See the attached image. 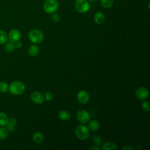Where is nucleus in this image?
I'll return each instance as SVG.
<instances>
[{
	"label": "nucleus",
	"mask_w": 150,
	"mask_h": 150,
	"mask_svg": "<svg viewBox=\"0 0 150 150\" xmlns=\"http://www.w3.org/2000/svg\"><path fill=\"white\" fill-rule=\"evenodd\" d=\"M22 45H23V44H22V42H21V41H19V40L15 43V47H16V48H18V49L21 48V47H22Z\"/></svg>",
	"instance_id": "obj_28"
},
{
	"label": "nucleus",
	"mask_w": 150,
	"mask_h": 150,
	"mask_svg": "<svg viewBox=\"0 0 150 150\" xmlns=\"http://www.w3.org/2000/svg\"><path fill=\"white\" fill-rule=\"evenodd\" d=\"M32 139L36 144H41L44 141V135L40 132H35L32 135Z\"/></svg>",
	"instance_id": "obj_12"
},
{
	"label": "nucleus",
	"mask_w": 150,
	"mask_h": 150,
	"mask_svg": "<svg viewBox=\"0 0 150 150\" xmlns=\"http://www.w3.org/2000/svg\"><path fill=\"white\" fill-rule=\"evenodd\" d=\"M50 18H51V20H52L53 22H54V23H57V22H59V21H60V15H59L58 13H54V12L52 14Z\"/></svg>",
	"instance_id": "obj_25"
},
{
	"label": "nucleus",
	"mask_w": 150,
	"mask_h": 150,
	"mask_svg": "<svg viewBox=\"0 0 150 150\" xmlns=\"http://www.w3.org/2000/svg\"><path fill=\"white\" fill-rule=\"evenodd\" d=\"M59 8V2L57 0H46L43 4L44 11L47 13L55 12Z\"/></svg>",
	"instance_id": "obj_4"
},
{
	"label": "nucleus",
	"mask_w": 150,
	"mask_h": 150,
	"mask_svg": "<svg viewBox=\"0 0 150 150\" xmlns=\"http://www.w3.org/2000/svg\"><path fill=\"white\" fill-rule=\"evenodd\" d=\"M117 148V145L112 142H107L102 146L103 150H116Z\"/></svg>",
	"instance_id": "obj_17"
},
{
	"label": "nucleus",
	"mask_w": 150,
	"mask_h": 150,
	"mask_svg": "<svg viewBox=\"0 0 150 150\" xmlns=\"http://www.w3.org/2000/svg\"><path fill=\"white\" fill-rule=\"evenodd\" d=\"M30 99L32 102L36 104H41L43 103L44 96L39 91H34L30 95Z\"/></svg>",
	"instance_id": "obj_10"
},
{
	"label": "nucleus",
	"mask_w": 150,
	"mask_h": 150,
	"mask_svg": "<svg viewBox=\"0 0 150 150\" xmlns=\"http://www.w3.org/2000/svg\"><path fill=\"white\" fill-rule=\"evenodd\" d=\"M74 133L77 138L80 140H86L90 135L88 128L84 125H77L74 129Z\"/></svg>",
	"instance_id": "obj_3"
},
{
	"label": "nucleus",
	"mask_w": 150,
	"mask_h": 150,
	"mask_svg": "<svg viewBox=\"0 0 150 150\" xmlns=\"http://www.w3.org/2000/svg\"><path fill=\"white\" fill-rule=\"evenodd\" d=\"M15 43L13 42H8L5 43V45L4 46V50L7 53H12L15 49Z\"/></svg>",
	"instance_id": "obj_18"
},
{
	"label": "nucleus",
	"mask_w": 150,
	"mask_h": 150,
	"mask_svg": "<svg viewBox=\"0 0 150 150\" xmlns=\"http://www.w3.org/2000/svg\"><path fill=\"white\" fill-rule=\"evenodd\" d=\"M28 38L32 43L38 44L41 43L44 39L43 33L39 29H34L29 31L28 33Z\"/></svg>",
	"instance_id": "obj_2"
},
{
	"label": "nucleus",
	"mask_w": 150,
	"mask_h": 150,
	"mask_svg": "<svg viewBox=\"0 0 150 150\" xmlns=\"http://www.w3.org/2000/svg\"><path fill=\"white\" fill-rule=\"evenodd\" d=\"M17 123V120L14 117H12L8 120V121L5 126H6V128L8 129L9 132H12L15 130Z\"/></svg>",
	"instance_id": "obj_11"
},
{
	"label": "nucleus",
	"mask_w": 150,
	"mask_h": 150,
	"mask_svg": "<svg viewBox=\"0 0 150 150\" xmlns=\"http://www.w3.org/2000/svg\"><path fill=\"white\" fill-rule=\"evenodd\" d=\"M135 94L138 100L144 101L148 98L149 96V90L146 87L142 86L137 88L135 92Z\"/></svg>",
	"instance_id": "obj_6"
},
{
	"label": "nucleus",
	"mask_w": 150,
	"mask_h": 150,
	"mask_svg": "<svg viewBox=\"0 0 150 150\" xmlns=\"http://www.w3.org/2000/svg\"><path fill=\"white\" fill-rule=\"evenodd\" d=\"M89 149H91V150H100V148H99L98 146H97V145H94V146H93L92 147L90 148Z\"/></svg>",
	"instance_id": "obj_30"
},
{
	"label": "nucleus",
	"mask_w": 150,
	"mask_h": 150,
	"mask_svg": "<svg viewBox=\"0 0 150 150\" xmlns=\"http://www.w3.org/2000/svg\"><path fill=\"white\" fill-rule=\"evenodd\" d=\"M142 108L146 112H148L150 110V105L149 102L148 101L144 100V101L142 103Z\"/></svg>",
	"instance_id": "obj_26"
},
{
	"label": "nucleus",
	"mask_w": 150,
	"mask_h": 150,
	"mask_svg": "<svg viewBox=\"0 0 150 150\" xmlns=\"http://www.w3.org/2000/svg\"><path fill=\"white\" fill-rule=\"evenodd\" d=\"M74 7L78 12L83 13L89 10L90 4L87 0H76Z\"/></svg>",
	"instance_id": "obj_5"
},
{
	"label": "nucleus",
	"mask_w": 150,
	"mask_h": 150,
	"mask_svg": "<svg viewBox=\"0 0 150 150\" xmlns=\"http://www.w3.org/2000/svg\"><path fill=\"white\" fill-rule=\"evenodd\" d=\"M28 52L30 56L35 57L39 54V49L36 45H32L29 47Z\"/></svg>",
	"instance_id": "obj_15"
},
{
	"label": "nucleus",
	"mask_w": 150,
	"mask_h": 150,
	"mask_svg": "<svg viewBox=\"0 0 150 150\" xmlns=\"http://www.w3.org/2000/svg\"><path fill=\"white\" fill-rule=\"evenodd\" d=\"M44 98L47 101H50L53 98V94L50 91H46L44 95Z\"/></svg>",
	"instance_id": "obj_27"
},
{
	"label": "nucleus",
	"mask_w": 150,
	"mask_h": 150,
	"mask_svg": "<svg viewBox=\"0 0 150 150\" xmlns=\"http://www.w3.org/2000/svg\"><path fill=\"white\" fill-rule=\"evenodd\" d=\"M94 20L97 24H101L105 21V15L101 12H97L94 16Z\"/></svg>",
	"instance_id": "obj_14"
},
{
	"label": "nucleus",
	"mask_w": 150,
	"mask_h": 150,
	"mask_svg": "<svg viewBox=\"0 0 150 150\" xmlns=\"http://www.w3.org/2000/svg\"><path fill=\"white\" fill-rule=\"evenodd\" d=\"M123 150H134V148L132 146H131L129 145H125L123 148H122Z\"/></svg>",
	"instance_id": "obj_29"
},
{
	"label": "nucleus",
	"mask_w": 150,
	"mask_h": 150,
	"mask_svg": "<svg viewBox=\"0 0 150 150\" xmlns=\"http://www.w3.org/2000/svg\"><path fill=\"white\" fill-rule=\"evenodd\" d=\"M76 118L80 123L84 124L88 122L90 120V115L87 111L85 110H80L77 112Z\"/></svg>",
	"instance_id": "obj_7"
},
{
	"label": "nucleus",
	"mask_w": 150,
	"mask_h": 150,
	"mask_svg": "<svg viewBox=\"0 0 150 150\" xmlns=\"http://www.w3.org/2000/svg\"><path fill=\"white\" fill-rule=\"evenodd\" d=\"M58 117L62 121H68L71 118V114L69 111L63 110L59 112Z\"/></svg>",
	"instance_id": "obj_13"
},
{
	"label": "nucleus",
	"mask_w": 150,
	"mask_h": 150,
	"mask_svg": "<svg viewBox=\"0 0 150 150\" xmlns=\"http://www.w3.org/2000/svg\"><path fill=\"white\" fill-rule=\"evenodd\" d=\"M92 139H93V141L95 144L96 145L99 146L102 143V139H101V137L99 135H94V137H93Z\"/></svg>",
	"instance_id": "obj_24"
},
{
	"label": "nucleus",
	"mask_w": 150,
	"mask_h": 150,
	"mask_svg": "<svg viewBox=\"0 0 150 150\" xmlns=\"http://www.w3.org/2000/svg\"><path fill=\"white\" fill-rule=\"evenodd\" d=\"M9 118L7 114L4 112H0V126H5Z\"/></svg>",
	"instance_id": "obj_19"
},
{
	"label": "nucleus",
	"mask_w": 150,
	"mask_h": 150,
	"mask_svg": "<svg viewBox=\"0 0 150 150\" xmlns=\"http://www.w3.org/2000/svg\"><path fill=\"white\" fill-rule=\"evenodd\" d=\"M8 37L10 42L15 43L20 40L21 38V33L18 29H13L9 32Z\"/></svg>",
	"instance_id": "obj_9"
},
{
	"label": "nucleus",
	"mask_w": 150,
	"mask_h": 150,
	"mask_svg": "<svg viewBox=\"0 0 150 150\" xmlns=\"http://www.w3.org/2000/svg\"><path fill=\"white\" fill-rule=\"evenodd\" d=\"M9 131L6 127L4 126L0 127V140L5 139L8 135Z\"/></svg>",
	"instance_id": "obj_20"
},
{
	"label": "nucleus",
	"mask_w": 150,
	"mask_h": 150,
	"mask_svg": "<svg viewBox=\"0 0 150 150\" xmlns=\"http://www.w3.org/2000/svg\"><path fill=\"white\" fill-rule=\"evenodd\" d=\"M114 0H100L101 5L106 9L110 8L113 4Z\"/></svg>",
	"instance_id": "obj_21"
},
{
	"label": "nucleus",
	"mask_w": 150,
	"mask_h": 150,
	"mask_svg": "<svg viewBox=\"0 0 150 150\" xmlns=\"http://www.w3.org/2000/svg\"><path fill=\"white\" fill-rule=\"evenodd\" d=\"M26 89L25 85L21 81H14L9 86L10 93L13 95L18 96L23 94Z\"/></svg>",
	"instance_id": "obj_1"
},
{
	"label": "nucleus",
	"mask_w": 150,
	"mask_h": 150,
	"mask_svg": "<svg viewBox=\"0 0 150 150\" xmlns=\"http://www.w3.org/2000/svg\"><path fill=\"white\" fill-rule=\"evenodd\" d=\"M9 90V86L6 82H0V92L2 93H5Z\"/></svg>",
	"instance_id": "obj_23"
},
{
	"label": "nucleus",
	"mask_w": 150,
	"mask_h": 150,
	"mask_svg": "<svg viewBox=\"0 0 150 150\" xmlns=\"http://www.w3.org/2000/svg\"><path fill=\"white\" fill-rule=\"evenodd\" d=\"M89 1H90V2H96V1H97V0H88Z\"/></svg>",
	"instance_id": "obj_31"
},
{
	"label": "nucleus",
	"mask_w": 150,
	"mask_h": 150,
	"mask_svg": "<svg viewBox=\"0 0 150 150\" xmlns=\"http://www.w3.org/2000/svg\"><path fill=\"white\" fill-rule=\"evenodd\" d=\"M88 128L92 131H96L100 128V123L97 120H91L88 124Z\"/></svg>",
	"instance_id": "obj_16"
},
{
	"label": "nucleus",
	"mask_w": 150,
	"mask_h": 150,
	"mask_svg": "<svg viewBox=\"0 0 150 150\" xmlns=\"http://www.w3.org/2000/svg\"><path fill=\"white\" fill-rule=\"evenodd\" d=\"M77 99L80 103L85 104L89 101L90 95L87 91L82 90L78 92L77 94Z\"/></svg>",
	"instance_id": "obj_8"
},
{
	"label": "nucleus",
	"mask_w": 150,
	"mask_h": 150,
	"mask_svg": "<svg viewBox=\"0 0 150 150\" xmlns=\"http://www.w3.org/2000/svg\"><path fill=\"white\" fill-rule=\"evenodd\" d=\"M8 37L7 33L2 30H0V45L5 43L8 40Z\"/></svg>",
	"instance_id": "obj_22"
}]
</instances>
